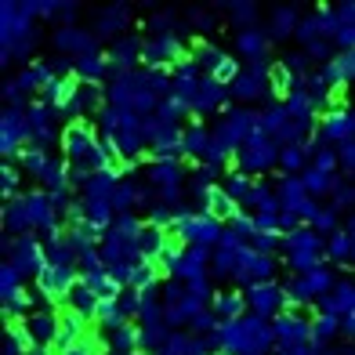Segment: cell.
Masks as SVG:
<instances>
[{"label": "cell", "instance_id": "1f68e13d", "mask_svg": "<svg viewBox=\"0 0 355 355\" xmlns=\"http://www.w3.org/2000/svg\"><path fill=\"white\" fill-rule=\"evenodd\" d=\"M268 87H272V94H276L279 102H286L290 94L297 91V76H294V73H290V69L283 66V58H279V62H272V66H268Z\"/></svg>", "mask_w": 355, "mask_h": 355}, {"label": "cell", "instance_id": "3957f363", "mask_svg": "<svg viewBox=\"0 0 355 355\" xmlns=\"http://www.w3.org/2000/svg\"><path fill=\"white\" fill-rule=\"evenodd\" d=\"M279 153H283V145H279L276 138L257 131V135L243 145V149L236 153V171H243L247 178L268 174L272 167H279Z\"/></svg>", "mask_w": 355, "mask_h": 355}, {"label": "cell", "instance_id": "836d02e7", "mask_svg": "<svg viewBox=\"0 0 355 355\" xmlns=\"http://www.w3.org/2000/svg\"><path fill=\"white\" fill-rule=\"evenodd\" d=\"M254 178H247L243 171H225V178H221V189L229 192V196L236 200V203H247L250 200V192H254Z\"/></svg>", "mask_w": 355, "mask_h": 355}, {"label": "cell", "instance_id": "f546056e", "mask_svg": "<svg viewBox=\"0 0 355 355\" xmlns=\"http://www.w3.org/2000/svg\"><path fill=\"white\" fill-rule=\"evenodd\" d=\"M337 178H341V174L319 171V167L309 164V167H304V174H301V182H304V189H309V196H312V200H322V196H330V192H334Z\"/></svg>", "mask_w": 355, "mask_h": 355}, {"label": "cell", "instance_id": "277c9868", "mask_svg": "<svg viewBox=\"0 0 355 355\" xmlns=\"http://www.w3.org/2000/svg\"><path fill=\"white\" fill-rule=\"evenodd\" d=\"M286 309H290V297H286L283 283H257V286L247 290V312L250 315H261L268 322H276Z\"/></svg>", "mask_w": 355, "mask_h": 355}, {"label": "cell", "instance_id": "c3c4849f", "mask_svg": "<svg viewBox=\"0 0 355 355\" xmlns=\"http://www.w3.org/2000/svg\"><path fill=\"white\" fill-rule=\"evenodd\" d=\"M345 229H348V232L355 236V214H348V225H345Z\"/></svg>", "mask_w": 355, "mask_h": 355}, {"label": "cell", "instance_id": "484cf974", "mask_svg": "<svg viewBox=\"0 0 355 355\" xmlns=\"http://www.w3.org/2000/svg\"><path fill=\"white\" fill-rule=\"evenodd\" d=\"M105 94H109V105L135 109V98H138V69L135 73H123V76H112Z\"/></svg>", "mask_w": 355, "mask_h": 355}, {"label": "cell", "instance_id": "9c48e42d", "mask_svg": "<svg viewBox=\"0 0 355 355\" xmlns=\"http://www.w3.org/2000/svg\"><path fill=\"white\" fill-rule=\"evenodd\" d=\"M232 87H225L218 84L214 76H200V84H196V102H192V116H207V112H229L232 105Z\"/></svg>", "mask_w": 355, "mask_h": 355}, {"label": "cell", "instance_id": "d4e9b609", "mask_svg": "<svg viewBox=\"0 0 355 355\" xmlns=\"http://www.w3.org/2000/svg\"><path fill=\"white\" fill-rule=\"evenodd\" d=\"M73 73L80 84H102L105 76H112L109 69V55H84V58H73Z\"/></svg>", "mask_w": 355, "mask_h": 355}, {"label": "cell", "instance_id": "d6986e66", "mask_svg": "<svg viewBox=\"0 0 355 355\" xmlns=\"http://www.w3.org/2000/svg\"><path fill=\"white\" fill-rule=\"evenodd\" d=\"M211 312H214L218 322H236V319H243V315H247V290H239V286L218 290Z\"/></svg>", "mask_w": 355, "mask_h": 355}, {"label": "cell", "instance_id": "52a82bcc", "mask_svg": "<svg viewBox=\"0 0 355 355\" xmlns=\"http://www.w3.org/2000/svg\"><path fill=\"white\" fill-rule=\"evenodd\" d=\"M22 200H26L29 221H33V229L44 232V239L55 236V232H62V218H58V207H55V200H51V192L33 189V192H26Z\"/></svg>", "mask_w": 355, "mask_h": 355}, {"label": "cell", "instance_id": "4fadbf2b", "mask_svg": "<svg viewBox=\"0 0 355 355\" xmlns=\"http://www.w3.org/2000/svg\"><path fill=\"white\" fill-rule=\"evenodd\" d=\"M211 141H214V135L203 127V120L192 116V120L185 123V131H182V156H185V164H189V167H200L203 159H207Z\"/></svg>", "mask_w": 355, "mask_h": 355}, {"label": "cell", "instance_id": "30bf717a", "mask_svg": "<svg viewBox=\"0 0 355 355\" xmlns=\"http://www.w3.org/2000/svg\"><path fill=\"white\" fill-rule=\"evenodd\" d=\"M105 55H109V69H112V76L135 73V66H138L141 55H145V40H141V33H135V29H131V33L120 37Z\"/></svg>", "mask_w": 355, "mask_h": 355}, {"label": "cell", "instance_id": "8fae6325", "mask_svg": "<svg viewBox=\"0 0 355 355\" xmlns=\"http://www.w3.org/2000/svg\"><path fill=\"white\" fill-rule=\"evenodd\" d=\"M51 40H55V51L69 55V58L98 55V37H94V33H87L84 26H58Z\"/></svg>", "mask_w": 355, "mask_h": 355}, {"label": "cell", "instance_id": "8d00e7d4", "mask_svg": "<svg viewBox=\"0 0 355 355\" xmlns=\"http://www.w3.org/2000/svg\"><path fill=\"white\" fill-rule=\"evenodd\" d=\"M334 337H341V319L319 312V319L312 322V345H334Z\"/></svg>", "mask_w": 355, "mask_h": 355}, {"label": "cell", "instance_id": "ba28073f", "mask_svg": "<svg viewBox=\"0 0 355 355\" xmlns=\"http://www.w3.org/2000/svg\"><path fill=\"white\" fill-rule=\"evenodd\" d=\"M22 330L29 334V341L37 348H55V341L62 337V312L55 309H37L22 319Z\"/></svg>", "mask_w": 355, "mask_h": 355}, {"label": "cell", "instance_id": "f35d334b", "mask_svg": "<svg viewBox=\"0 0 355 355\" xmlns=\"http://www.w3.org/2000/svg\"><path fill=\"white\" fill-rule=\"evenodd\" d=\"M47 159H51V156H47L44 149H37V145H26L15 164H19L29 178H40V174H44V167H47Z\"/></svg>", "mask_w": 355, "mask_h": 355}, {"label": "cell", "instance_id": "ee69618b", "mask_svg": "<svg viewBox=\"0 0 355 355\" xmlns=\"http://www.w3.org/2000/svg\"><path fill=\"white\" fill-rule=\"evenodd\" d=\"M19 290H22V276L4 261V265H0V301H8L11 294H19Z\"/></svg>", "mask_w": 355, "mask_h": 355}, {"label": "cell", "instance_id": "5b68a950", "mask_svg": "<svg viewBox=\"0 0 355 355\" xmlns=\"http://www.w3.org/2000/svg\"><path fill=\"white\" fill-rule=\"evenodd\" d=\"M178 232H182V243H185V247H207V250H218V247H221V236H225V225L214 221L211 214H200V218L178 221Z\"/></svg>", "mask_w": 355, "mask_h": 355}, {"label": "cell", "instance_id": "7dc6e473", "mask_svg": "<svg viewBox=\"0 0 355 355\" xmlns=\"http://www.w3.org/2000/svg\"><path fill=\"white\" fill-rule=\"evenodd\" d=\"M341 337L345 341H355V315H341Z\"/></svg>", "mask_w": 355, "mask_h": 355}, {"label": "cell", "instance_id": "e575fe53", "mask_svg": "<svg viewBox=\"0 0 355 355\" xmlns=\"http://www.w3.org/2000/svg\"><path fill=\"white\" fill-rule=\"evenodd\" d=\"M304 167H309V153H304V145H283V153H279V174L301 178Z\"/></svg>", "mask_w": 355, "mask_h": 355}, {"label": "cell", "instance_id": "7bdbcfd3", "mask_svg": "<svg viewBox=\"0 0 355 355\" xmlns=\"http://www.w3.org/2000/svg\"><path fill=\"white\" fill-rule=\"evenodd\" d=\"M116 304H120L123 319H138V312H141V290L123 286V290H120V297H116Z\"/></svg>", "mask_w": 355, "mask_h": 355}, {"label": "cell", "instance_id": "44dd1931", "mask_svg": "<svg viewBox=\"0 0 355 355\" xmlns=\"http://www.w3.org/2000/svg\"><path fill=\"white\" fill-rule=\"evenodd\" d=\"M319 312L322 315H355V279L352 276H345V279H337V286H334V294L327 297V301H319Z\"/></svg>", "mask_w": 355, "mask_h": 355}, {"label": "cell", "instance_id": "6da1fadb", "mask_svg": "<svg viewBox=\"0 0 355 355\" xmlns=\"http://www.w3.org/2000/svg\"><path fill=\"white\" fill-rule=\"evenodd\" d=\"M211 135H214V141L221 145V149L239 153L257 135V112L247 109V105H232L229 112H221V120H218V127Z\"/></svg>", "mask_w": 355, "mask_h": 355}, {"label": "cell", "instance_id": "60d3db41", "mask_svg": "<svg viewBox=\"0 0 355 355\" xmlns=\"http://www.w3.org/2000/svg\"><path fill=\"white\" fill-rule=\"evenodd\" d=\"M330 207H334L337 214L348 211V207H355V185L348 182V178H337V185L330 192Z\"/></svg>", "mask_w": 355, "mask_h": 355}, {"label": "cell", "instance_id": "b9f144b4", "mask_svg": "<svg viewBox=\"0 0 355 355\" xmlns=\"http://www.w3.org/2000/svg\"><path fill=\"white\" fill-rule=\"evenodd\" d=\"M334 11H337V8H334ZM334 47H341V51H355V19H345V15H337Z\"/></svg>", "mask_w": 355, "mask_h": 355}, {"label": "cell", "instance_id": "d6a6232c", "mask_svg": "<svg viewBox=\"0 0 355 355\" xmlns=\"http://www.w3.org/2000/svg\"><path fill=\"white\" fill-rule=\"evenodd\" d=\"M207 214H211L214 221H221V225H229L236 214H239V203L229 196V192H225L221 185L211 192V196H207Z\"/></svg>", "mask_w": 355, "mask_h": 355}, {"label": "cell", "instance_id": "d590c367", "mask_svg": "<svg viewBox=\"0 0 355 355\" xmlns=\"http://www.w3.org/2000/svg\"><path fill=\"white\" fill-rule=\"evenodd\" d=\"M352 232L348 229H337L330 239H327V257H330V261L334 265H348L352 261Z\"/></svg>", "mask_w": 355, "mask_h": 355}, {"label": "cell", "instance_id": "7c38bea8", "mask_svg": "<svg viewBox=\"0 0 355 355\" xmlns=\"http://www.w3.org/2000/svg\"><path fill=\"white\" fill-rule=\"evenodd\" d=\"M98 40H112L116 44L120 37L131 33V11H127L123 4H112V8H102L98 15H94V29H91Z\"/></svg>", "mask_w": 355, "mask_h": 355}, {"label": "cell", "instance_id": "603a6c76", "mask_svg": "<svg viewBox=\"0 0 355 355\" xmlns=\"http://www.w3.org/2000/svg\"><path fill=\"white\" fill-rule=\"evenodd\" d=\"M319 138L322 141H334V145H345V141H355V109L352 112H341V116H330V120H319Z\"/></svg>", "mask_w": 355, "mask_h": 355}, {"label": "cell", "instance_id": "f6af8a7d", "mask_svg": "<svg viewBox=\"0 0 355 355\" xmlns=\"http://www.w3.org/2000/svg\"><path fill=\"white\" fill-rule=\"evenodd\" d=\"M229 11H232V19L239 22V29H250V26H254V15H257L254 4H232Z\"/></svg>", "mask_w": 355, "mask_h": 355}, {"label": "cell", "instance_id": "ac0fdd59", "mask_svg": "<svg viewBox=\"0 0 355 355\" xmlns=\"http://www.w3.org/2000/svg\"><path fill=\"white\" fill-rule=\"evenodd\" d=\"M211 261H214V250H207V247H185L182 250V272H178V279H182V283L211 279Z\"/></svg>", "mask_w": 355, "mask_h": 355}, {"label": "cell", "instance_id": "83f0119b", "mask_svg": "<svg viewBox=\"0 0 355 355\" xmlns=\"http://www.w3.org/2000/svg\"><path fill=\"white\" fill-rule=\"evenodd\" d=\"M4 232H8V239H19V236L33 232V221H29V211H26V200L22 196L4 203Z\"/></svg>", "mask_w": 355, "mask_h": 355}, {"label": "cell", "instance_id": "8992f818", "mask_svg": "<svg viewBox=\"0 0 355 355\" xmlns=\"http://www.w3.org/2000/svg\"><path fill=\"white\" fill-rule=\"evenodd\" d=\"M189 174L192 167L185 159H153L145 178L156 185V192H189Z\"/></svg>", "mask_w": 355, "mask_h": 355}, {"label": "cell", "instance_id": "7402d4cb", "mask_svg": "<svg viewBox=\"0 0 355 355\" xmlns=\"http://www.w3.org/2000/svg\"><path fill=\"white\" fill-rule=\"evenodd\" d=\"M239 268H243V250H239V247H218L214 250V261H211V276L214 279L236 286Z\"/></svg>", "mask_w": 355, "mask_h": 355}, {"label": "cell", "instance_id": "f1b7e54d", "mask_svg": "<svg viewBox=\"0 0 355 355\" xmlns=\"http://www.w3.org/2000/svg\"><path fill=\"white\" fill-rule=\"evenodd\" d=\"M297 26H301V19H297L294 8H276L268 15L265 33H268V40H286L290 33H297Z\"/></svg>", "mask_w": 355, "mask_h": 355}, {"label": "cell", "instance_id": "9a60e30c", "mask_svg": "<svg viewBox=\"0 0 355 355\" xmlns=\"http://www.w3.org/2000/svg\"><path fill=\"white\" fill-rule=\"evenodd\" d=\"M268 94H272V87H268V69L247 66L243 73H239V80L232 84V98H236V102H268Z\"/></svg>", "mask_w": 355, "mask_h": 355}, {"label": "cell", "instance_id": "5bb4252c", "mask_svg": "<svg viewBox=\"0 0 355 355\" xmlns=\"http://www.w3.org/2000/svg\"><path fill=\"white\" fill-rule=\"evenodd\" d=\"M268 33L261 26H250V29H239L236 33V51L243 55V58H250V66H257V69H268L272 62H268Z\"/></svg>", "mask_w": 355, "mask_h": 355}, {"label": "cell", "instance_id": "74e56055", "mask_svg": "<svg viewBox=\"0 0 355 355\" xmlns=\"http://www.w3.org/2000/svg\"><path fill=\"white\" fill-rule=\"evenodd\" d=\"M22 167L15 164V159H4V167H0V189H4V200H19V185H22Z\"/></svg>", "mask_w": 355, "mask_h": 355}, {"label": "cell", "instance_id": "e0dca14e", "mask_svg": "<svg viewBox=\"0 0 355 355\" xmlns=\"http://www.w3.org/2000/svg\"><path fill=\"white\" fill-rule=\"evenodd\" d=\"M44 261H47V268H58V272H73V276H76L80 254H76V250L69 247L66 232H55V236H47V239H44Z\"/></svg>", "mask_w": 355, "mask_h": 355}, {"label": "cell", "instance_id": "cb8c5ba5", "mask_svg": "<svg viewBox=\"0 0 355 355\" xmlns=\"http://www.w3.org/2000/svg\"><path fill=\"white\" fill-rule=\"evenodd\" d=\"M272 327H276V341L279 345H312V322H301L290 312H283Z\"/></svg>", "mask_w": 355, "mask_h": 355}, {"label": "cell", "instance_id": "ffe728a7", "mask_svg": "<svg viewBox=\"0 0 355 355\" xmlns=\"http://www.w3.org/2000/svg\"><path fill=\"white\" fill-rule=\"evenodd\" d=\"M98 294L84 283V279H76L69 290H66V297H62V312H76V315H84V319H94V312H98Z\"/></svg>", "mask_w": 355, "mask_h": 355}, {"label": "cell", "instance_id": "ab89813d", "mask_svg": "<svg viewBox=\"0 0 355 355\" xmlns=\"http://www.w3.org/2000/svg\"><path fill=\"white\" fill-rule=\"evenodd\" d=\"M153 355H192V334H185V330H171V334H167V341L159 345Z\"/></svg>", "mask_w": 355, "mask_h": 355}, {"label": "cell", "instance_id": "4316f807", "mask_svg": "<svg viewBox=\"0 0 355 355\" xmlns=\"http://www.w3.org/2000/svg\"><path fill=\"white\" fill-rule=\"evenodd\" d=\"M135 243H138V254L145 257V261H156V257H159V254L167 250V229H159V225L145 221Z\"/></svg>", "mask_w": 355, "mask_h": 355}, {"label": "cell", "instance_id": "7a4b0ae2", "mask_svg": "<svg viewBox=\"0 0 355 355\" xmlns=\"http://www.w3.org/2000/svg\"><path fill=\"white\" fill-rule=\"evenodd\" d=\"M4 261L19 272L22 283H29V279L37 283L40 272L47 268V261H44V239H37L33 232L19 236V239H8V243H4Z\"/></svg>", "mask_w": 355, "mask_h": 355}, {"label": "cell", "instance_id": "2e32d148", "mask_svg": "<svg viewBox=\"0 0 355 355\" xmlns=\"http://www.w3.org/2000/svg\"><path fill=\"white\" fill-rule=\"evenodd\" d=\"M243 334H247V352L243 355H265V352H272L279 341H276V327H272L268 319H261V315H243Z\"/></svg>", "mask_w": 355, "mask_h": 355}, {"label": "cell", "instance_id": "4dcf8cb0", "mask_svg": "<svg viewBox=\"0 0 355 355\" xmlns=\"http://www.w3.org/2000/svg\"><path fill=\"white\" fill-rule=\"evenodd\" d=\"M112 211H116V218H127L141 211V196H138V182H131V178H123L120 189L112 192Z\"/></svg>", "mask_w": 355, "mask_h": 355}, {"label": "cell", "instance_id": "bcb514c9", "mask_svg": "<svg viewBox=\"0 0 355 355\" xmlns=\"http://www.w3.org/2000/svg\"><path fill=\"white\" fill-rule=\"evenodd\" d=\"M337 159H341V167H345L348 174H355V141L337 145Z\"/></svg>", "mask_w": 355, "mask_h": 355}]
</instances>
